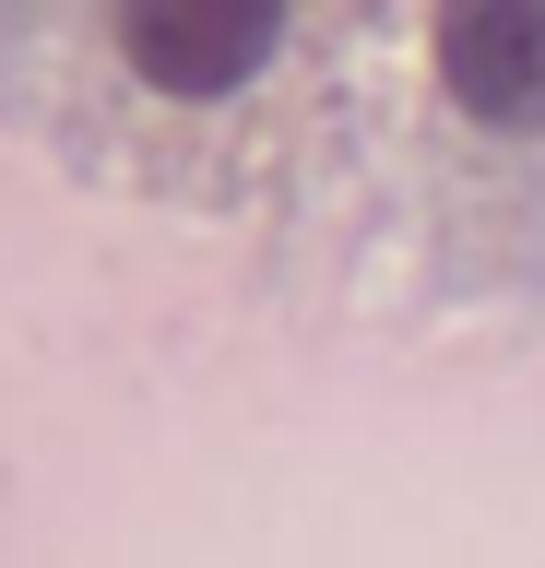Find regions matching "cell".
<instances>
[{
	"label": "cell",
	"mask_w": 545,
	"mask_h": 568,
	"mask_svg": "<svg viewBox=\"0 0 545 568\" xmlns=\"http://www.w3.org/2000/svg\"><path fill=\"white\" fill-rule=\"evenodd\" d=\"M285 36V0H119V60L154 95H238Z\"/></svg>",
	"instance_id": "6da1fadb"
},
{
	"label": "cell",
	"mask_w": 545,
	"mask_h": 568,
	"mask_svg": "<svg viewBox=\"0 0 545 568\" xmlns=\"http://www.w3.org/2000/svg\"><path fill=\"white\" fill-rule=\"evenodd\" d=\"M427 48L486 131H545V0H438Z\"/></svg>",
	"instance_id": "7a4b0ae2"
}]
</instances>
